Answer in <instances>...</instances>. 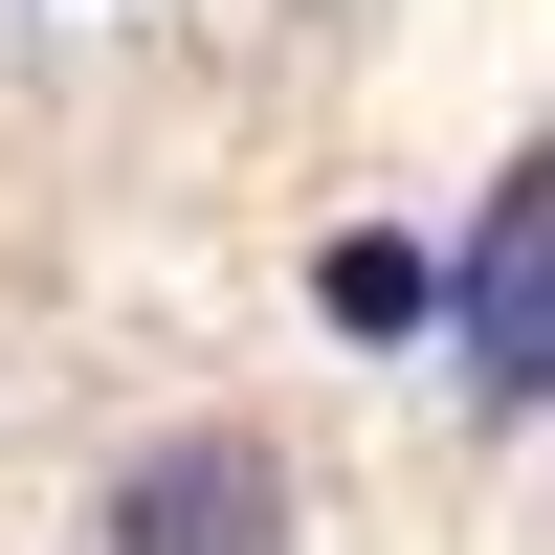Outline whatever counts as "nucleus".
<instances>
[{
	"label": "nucleus",
	"instance_id": "f257e3e1",
	"mask_svg": "<svg viewBox=\"0 0 555 555\" xmlns=\"http://www.w3.org/2000/svg\"><path fill=\"white\" fill-rule=\"evenodd\" d=\"M89 555H311V467L245 400H178L89 467Z\"/></svg>",
	"mask_w": 555,
	"mask_h": 555
},
{
	"label": "nucleus",
	"instance_id": "f03ea898",
	"mask_svg": "<svg viewBox=\"0 0 555 555\" xmlns=\"http://www.w3.org/2000/svg\"><path fill=\"white\" fill-rule=\"evenodd\" d=\"M444 356H467V400H555V156H512L467 289H444Z\"/></svg>",
	"mask_w": 555,
	"mask_h": 555
},
{
	"label": "nucleus",
	"instance_id": "7ed1b4c3",
	"mask_svg": "<svg viewBox=\"0 0 555 555\" xmlns=\"http://www.w3.org/2000/svg\"><path fill=\"white\" fill-rule=\"evenodd\" d=\"M89 23H133V0H0V44H89Z\"/></svg>",
	"mask_w": 555,
	"mask_h": 555
}]
</instances>
